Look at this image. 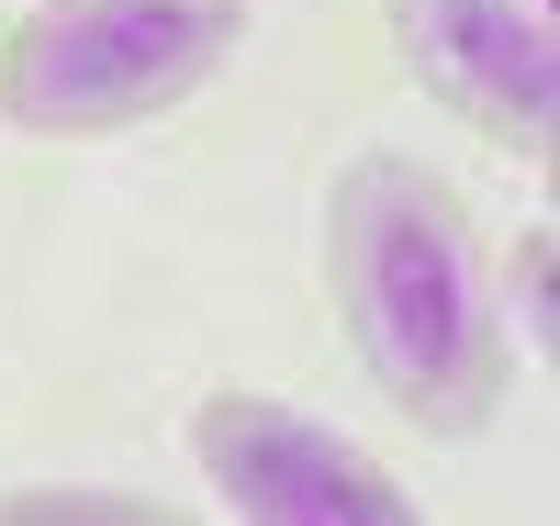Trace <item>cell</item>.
<instances>
[{
	"instance_id": "1",
	"label": "cell",
	"mask_w": 560,
	"mask_h": 526,
	"mask_svg": "<svg viewBox=\"0 0 560 526\" xmlns=\"http://www.w3.org/2000/svg\"><path fill=\"white\" fill-rule=\"evenodd\" d=\"M325 292H337V325L404 425L427 437H482L504 414V381H516V348H504L493 314V258L471 202L427 168L370 147L337 168L325 190Z\"/></svg>"
},
{
	"instance_id": "2",
	"label": "cell",
	"mask_w": 560,
	"mask_h": 526,
	"mask_svg": "<svg viewBox=\"0 0 560 526\" xmlns=\"http://www.w3.org/2000/svg\"><path fill=\"white\" fill-rule=\"evenodd\" d=\"M247 57V0H34L0 34V124L45 147L168 124Z\"/></svg>"
},
{
	"instance_id": "3",
	"label": "cell",
	"mask_w": 560,
	"mask_h": 526,
	"mask_svg": "<svg viewBox=\"0 0 560 526\" xmlns=\"http://www.w3.org/2000/svg\"><path fill=\"white\" fill-rule=\"evenodd\" d=\"M191 470L213 482L224 515L258 526H404L415 493L393 482L359 437L280 393H202L191 404Z\"/></svg>"
},
{
	"instance_id": "4",
	"label": "cell",
	"mask_w": 560,
	"mask_h": 526,
	"mask_svg": "<svg viewBox=\"0 0 560 526\" xmlns=\"http://www.w3.org/2000/svg\"><path fill=\"white\" fill-rule=\"evenodd\" d=\"M382 34L404 68L482 135V147L549 168L560 147V34L549 0H382Z\"/></svg>"
},
{
	"instance_id": "5",
	"label": "cell",
	"mask_w": 560,
	"mask_h": 526,
	"mask_svg": "<svg viewBox=\"0 0 560 526\" xmlns=\"http://www.w3.org/2000/svg\"><path fill=\"white\" fill-rule=\"evenodd\" d=\"M0 526H168V504L102 493V482H23V493H0Z\"/></svg>"
},
{
	"instance_id": "6",
	"label": "cell",
	"mask_w": 560,
	"mask_h": 526,
	"mask_svg": "<svg viewBox=\"0 0 560 526\" xmlns=\"http://www.w3.org/2000/svg\"><path fill=\"white\" fill-rule=\"evenodd\" d=\"M549 269H560V235L527 224V235H516V303H527V348H538V359L560 348V280H549Z\"/></svg>"
}]
</instances>
